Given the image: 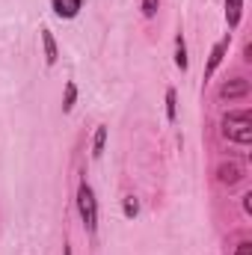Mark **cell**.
I'll list each match as a JSON object with an SVG mask.
<instances>
[{"label": "cell", "instance_id": "obj_1", "mask_svg": "<svg viewBox=\"0 0 252 255\" xmlns=\"http://www.w3.org/2000/svg\"><path fill=\"white\" fill-rule=\"evenodd\" d=\"M223 125H226V136L235 139V142H241V145H247V142L252 139V116H250V110H232V113H226Z\"/></svg>", "mask_w": 252, "mask_h": 255}, {"label": "cell", "instance_id": "obj_2", "mask_svg": "<svg viewBox=\"0 0 252 255\" xmlns=\"http://www.w3.org/2000/svg\"><path fill=\"white\" fill-rule=\"evenodd\" d=\"M77 211H80V217L86 223V232L95 235L98 232V202H95V193L86 181L77 184Z\"/></svg>", "mask_w": 252, "mask_h": 255}, {"label": "cell", "instance_id": "obj_3", "mask_svg": "<svg viewBox=\"0 0 252 255\" xmlns=\"http://www.w3.org/2000/svg\"><path fill=\"white\" fill-rule=\"evenodd\" d=\"M250 95V80H244V77H235V80H226L223 86H220V98L226 101H235V98H247Z\"/></svg>", "mask_w": 252, "mask_h": 255}, {"label": "cell", "instance_id": "obj_4", "mask_svg": "<svg viewBox=\"0 0 252 255\" xmlns=\"http://www.w3.org/2000/svg\"><path fill=\"white\" fill-rule=\"evenodd\" d=\"M51 9L60 18H77L83 9V0H51Z\"/></svg>", "mask_w": 252, "mask_h": 255}, {"label": "cell", "instance_id": "obj_5", "mask_svg": "<svg viewBox=\"0 0 252 255\" xmlns=\"http://www.w3.org/2000/svg\"><path fill=\"white\" fill-rule=\"evenodd\" d=\"M217 178L223 181V184H238V181H244V169H241V163H220V169H217Z\"/></svg>", "mask_w": 252, "mask_h": 255}, {"label": "cell", "instance_id": "obj_6", "mask_svg": "<svg viewBox=\"0 0 252 255\" xmlns=\"http://www.w3.org/2000/svg\"><path fill=\"white\" fill-rule=\"evenodd\" d=\"M42 48H45V63L54 65L57 60H60V51H57V39H54V33L45 27L42 30Z\"/></svg>", "mask_w": 252, "mask_h": 255}, {"label": "cell", "instance_id": "obj_7", "mask_svg": "<svg viewBox=\"0 0 252 255\" xmlns=\"http://www.w3.org/2000/svg\"><path fill=\"white\" fill-rule=\"evenodd\" d=\"M226 48H229V39H223V42H217L214 48H211V60H208V68H205V80L217 71V65L223 63V57H226Z\"/></svg>", "mask_w": 252, "mask_h": 255}, {"label": "cell", "instance_id": "obj_8", "mask_svg": "<svg viewBox=\"0 0 252 255\" xmlns=\"http://www.w3.org/2000/svg\"><path fill=\"white\" fill-rule=\"evenodd\" d=\"M241 12H244V0H226V21H229V27L241 24Z\"/></svg>", "mask_w": 252, "mask_h": 255}, {"label": "cell", "instance_id": "obj_9", "mask_svg": "<svg viewBox=\"0 0 252 255\" xmlns=\"http://www.w3.org/2000/svg\"><path fill=\"white\" fill-rule=\"evenodd\" d=\"M175 65H178L181 71H187V65H190V60H187V42H184V33H178V36H175Z\"/></svg>", "mask_w": 252, "mask_h": 255}, {"label": "cell", "instance_id": "obj_10", "mask_svg": "<svg viewBox=\"0 0 252 255\" xmlns=\"http://www.w3.org/2000/svg\"><path fill=\"white\" fill-rule=\"evenodd\" d=\"M104 145H107V125H98L95 136H92V157H101Z\"/></svg>", "mask_w": 252, "mask_h": 255}, {"label": "cell", "instance_id": "obj_11", "mask_svg": "<svg viewBox=\"0 0 252 255\" xmlns=\"http://www.w3.org/2000/svg\"><path fill=\"white\" fill-rule=\"evenodd\" d=\"M74 101H77V83L68 80V83H65V95H63V113H68V110L74 107Z\"/></svg>", "mask_w": 252, "mask_h": 255}, {"label": "cell", "instance_id": "obj_12", "mask_svg": "<svg viewBox=\"0 0 252 255\" xmlns=\"http://www.w3.org/2000/svg\"><path fill=\"white\" fill-rule=\"evenodd\" d=\"M178 95H175V89H166V119L169 122H175L178 119Z\"/></svg>", "mask_w": 252, "mask_h": 255}, {"label": "cell", "instance_id": "obj_13", "mask_svg": "<svg viewBox=\"0 0 252 255\" xmlns=\"http://www.w3.org/2000/svg\"><path fill=\"white\" fill-rule=\"evenodd\" d=\"M122 214H125L127 220H133V217L139 214V202H136V196H125V199H122Z\"/></svg>", "mask_w": 252, "mask_h": 255}, {"label": "cell", "instance_id": "obj_14", "mask_svg": "<svg viewBox=\"0 0 252 255\" xmlns=\"http://www.w3.org/2000/svg\"><path fill=\"white\" fill-rule=\"evenodd\" d=\"M139 9H142V15H145V18H154V15H157V9H160V0H142V3H139Z\"/></svg>", "mask_w": 252, "mask_h": 255}, {"label": "cell", "instance_id": "obj_15", "mask_svg": "<svg viewBox=\"0 0 252 255\" xmlns=\"http://www.w3.org/2000/svg\"><path fill=\"white\" fill-rule=\"evenodd\" d=\"M235 255H252V244H247V241H244V244H238V253Z\"/></svg>", "mask_w": 252, "mask_h": 255}, {"label": "cell", "instance_id": "obj_16", "mask_svg": "<svg viewBox=\"0 0 252 255\" xmlns=\"http://www.w3.org/2000/svg\"><path fill=\"white\" fill-rule=\"evenodd\" d=\"M244 211H247V214H252V193H247V196H244Z\"/></svg>", "mask_w": 252, "mask_h": 255}]
</instances>
